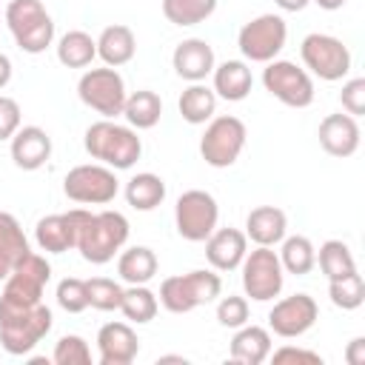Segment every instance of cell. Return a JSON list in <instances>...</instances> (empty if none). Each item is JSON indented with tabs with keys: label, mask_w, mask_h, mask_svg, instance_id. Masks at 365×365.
Instances as JSON below:
<instances>
[{
	"label": "cell",
	"mask_w": 365,
	"mask_h": 365,
	"mask_svg": "<svg viewBox=\"0 0 365 365\" xmlns=\"http://www.w3.org/2000/svg\"><path fill=\"white\" fill-rule=\"evenodd\" d=\"M83 145L94 160H100L103 165H108L114 171L131 168L143 154V143H140L137 131L131 125H120L106 117L86 128Z\"/></svg>",
	"instance_id": "2"
},
{
	"label": "cell",
	"mask_w": 365,
	"mask_h": 365,
	"mask_svg": "<svg viewBox=\"0 0 365 365\" xmlns=\"http://www.w3.org/2000/svg\"><path fill=\"white\" fill-rule=\"evenodd\" d=\"M285 40H288V26L279 14H259L248 20L237 34V46L242 57L251 63L277 60V54L285 48Z\"/></svg>",
	"instance_id": "10"
},
{
	"label": "cell",
	"mask_w": 365,
	"mask_h": 365,
	"mask_svg": "<svg viewBox=\"0 0 365 365\" xmlns=\"http://www.w3.org/2000/svg\"><path fill=\"white\" fill-rule=\"evenodd\" d=\"M288 231V217L277 205H257L245 217V237L257 245H277Z\"/></svg>",
	"instance_id": "21"
},
{
	"label": "cell",
	"mask_w": 365,
	"mask_h": 365,
	"mask_svg": "<svg viewBox=\"0 0 365 365\" xmlns=\"http://www.w3.org/2000/svg\"><path fill=\"white\" fill-rule=\"evenodd\" d=\"M319 9H325V11H336V9H342L348 0H314Z\"/></svg>",
	"instance_id": "47"
},
{
	"label": "cell",
	"mask_w": 365,
	"mask_h": 365,
	"mask_svg": "<svg viewBox=\"0 0 365 365\" xmlns=\"http://www.w3.org/2000/svg\"><path fill=\"white\" fill-rule=\"evenodd\" d=\"M274 3H277L282 11H302L311 0H274Z\"/></svg>",
	"instance_id": "46"
},
{
	"label": "cell",
	"mask_w": 365,
	"mask_h": 365,
	"mask_svg": "<svg viewBox=\"0 0 365 365\" xmlns=\"http://www.w3.org/2000/svg\"><path fill=\"white\" fill-rule=\"evenodd\" d=\"M317 262H319V271H322L328 279H336V277H345V274L356 271L354 254H351V248H348L342 240H325V242L319 245Z\"/></svg>",
	"instance_id": "33"
},
{
	"label": "cell",
	"mask_w": 365,
	"mask_h": 365,
	"mask_svg": "<svg viewBox=\"0 0 365 365\" xmlns=\"http://www.w3.org/2000/svg\"><path fill=\"white\" fill-rule=\"evenodd\" d=\"M94 57H97V40L80 29L66 31L57 43V60L66 68H86V66H91Z\"/></svg>",
	"instance_id": "30"
},
{
	"label": "cell",
	"mask_w": 365,
	"mask_h": 365,
	"mask_svg": "<svg viewBox=\"0 0 365 365\" xmlns=\"http://www.w3.org/2000/svg\"><path fill=\"white\" fill-rule=\"evenodd\" d=\"M319 317V305L314 297L308 294H291L279 302H274L271 314H268V325L277 336L282 339H294V336H302L305 331L314 328Z\"/></svg>",
	"instance_id": "15"
},
{
	"label": "cell",
	"mask_w": 365,
	"mask_h": 365,
	"mask_svg": "<svg viewBox=\"0 0 365 365\" xmlns=\"http://www.w3.org/2000/svg\"><path fill=\"white\" fill-rule=\"evenodd\" d=\"M11 268H14V262H11V259H6V257L0 254V282H6V277L11 274Z\"/></svg>",
	"instance_id": "48"
},
{
	"label": "cell",
	"mask_w": 365,
	"mask_h": 365,
	"mask_svg": "<svg viewBox=\"0 0 365 365\" xmlns=\"http://www.w3.org/2000/svg\"><path fill=\"white\" fill-rule=\"evenodd\" d=\"M157 308H160V299L151 288L145 285H128L123 288V299H120V311L125 319L137 322V325H145L157 317Z\"/></svg>",
	"instance_id": "32"
},
{
	"label": "cell",
	"mask_w": 365,
	"mask_h": 365,
	"mask_svg": "<svg viewBox=\"0 0 365 365\" xmlns=\"http://www.w3.org/2000/svg\"><path fill=\"white\" fill-rule=\"evenodd\" d=\"M51 359H54L57 365H88V362H91V348H88V342H86L83 336L66 334V336L57 339Z\"/></svg>",
	"instance_id": "38"
},
{
	"label": "cell",
	"mask_w": 365,
	"mask_h": 365,
	"mask_svg": "<svg viewBox=\"0 0 365 365\" xmlns=\"http://www.w3.org/2000/svg\"><path fill=\"white\" fill-rule=\"evenodd\" d=\"M134 51H137V37H134V31H131L128 26H123V23L106 26V29L100 31V37H97V57H100L106 66H111V68L131 63Z\"/></svg>",
	"instance_id": "22"
},
{
	"label": "cell",
	"mask_w": 365,
	"mask_h": 365,
	"mask_svg": "<svg viewBox=\"0 0 365 365\" xmlns=\"http://www.w3.org/2000/svg\"><path fill=\"white\" fill-rule=\"evenodd\" d=\"M271 354V334L262 325H240L231 339V359L242 365H259Z\"/></svg>",
	"instance_id": "24"
},
{
	"label": "cell",
	"mask_w": 365,
	"mask_h": 365,
	"mask_svg": "<svg viewBox=\"0 0 365 365\" xmlns=\"http://www.w3.org/2000/svg\"><path fill=\"white\" fill-rule=\"evenodd\" d=\"M177 108H180V114H182L185 123L202 125V123H208V120L214 117V111H217V94H214V88H208V86H202V83H191V86L180 94Z\"/></svg>",
	"instance_id": "28"
},
{
	"label": "cell",
	"mask_w": 365,
	"mask_h": 365,
	"mask_svg": "<svg viewBox=\"0 0 365 365\" xmlns=\"http://www.w3.org/2000/svg\"><path fill=\"white\" fill-rule=\"evenodd\" d=\"M57 305L68 314H80L88 308V291H86V279L77 277H66L57 282Z\"/></svg>",
	"instance_id": "39"
},
{
	"label": "cell",
	"mask_w": 365,
	"mask_h": 365,
	"mask_svg": "<svg viewBox=\"0 0 365 365\" xmlns=\"http://www.w3.org/2000/svg\"><path fill=\"white\" fill-rule=\"evenodd\" d=\"M262 86L279 103L291 108H308L314 103V80L305 68L291 60H271L262 71Z\"/></svg>",
	"instance_id": "14"
},
{
	"label": "cell",
	"mask_w": 365,
	"mask_h": 365,
	"mask_svg": "<svg viewBox=\"0 0 365 365\" xmlns=\"http://www.w3.org/2000/svg\"><path fill=\"white\" fill-rule=\"evenodd\" d=\"M74 222V248L83 254L86 262L91 265H106L114 259V254L125 245L128 240V220L120 211H86V208H71L68 211Z\"/></svg>",
	"instance_id": "1"
},
{
	"label": "cell",
	"mask_w": 365,
	"mask_h": 365,
	"mask_svg": "<svg viewBox=\"0 0 365 365\" xmlns=\"http://www.w3.org/2000/svg\"><path fill=\"white\" fill-rule=\"evenodd\" d=\"M20 128V106L17 100L0 94V140H11Z\"/></svg>",
	"instance_id": "42"
},
{
	"label": "cell",
	"mask_w": 365,
	"mask_h": 365,
	"mask_svg": "<svg viewBox=\"0 0 365 365\" xmlns=\"http://www.w3.org/2000/svg\"><path fill=\"white\" fill-rule=\"evenodd\" d=\"M63 191H66V197L71 202H80V205H106V202H111L117 197L120 182L114 177V168L88 163V165H74L66 174Z\"/></svg>",
	"instance_id": "13"
},
{
	"label": "cell",
	"mask_w": 365,
	"mask_h": 365,
	"mask_svg": "<svg viewBox=\"0 0 365 365\" xmlns=\"http://www.w3.org/2000/svg\"><path fill=\"white\" fill-rule=\"evenodd\" d=\"M328 297L336 308L342 311H354L365 302V279L359 271H351L345 277H336V279H328Z\"/></svg>",
	"instance_id": "35"
},
{
	"label": "cell",
	"mask_w": 365,
	"mask_h": 365,
	"mask_svg": "<svg viewBox=\"0 0 365 365\" xmlns=\"http://www.w3.org/2000/svg\"><path fill=\"white\" fill-rule=\"evenodd\" d=\"M240 268H242L245 297H251L254 302H268V299L279 297L285 271H282L277 251H271V245H257L254 251H248L245 259L240 262Z\"/></svg>",
	"instance_id": "9"
},
{
	"label": "cell",
	"mask_w": 365,
	"mask_h": 365,
	"mask_svg": "<svg viewBox=\"0 0 365 365\" xmlns=\"http://www.w3.org/2000/svg\"><path fill=\"white\" fill-rule=\"evenodd\" d=\"M220 220V205L217 200L202 191V188H191L182 191L177 205H174V222H177V234L188 242H205L211 237V231L217 228Z\"/></svg>",
	"instance_id": "11"
},
{
	"label": "cell",
	"mask_w": 365,
	"mask_h": 365,
	"mask_svg": "<svg viewBox=\"0 0 365 365\" xmlns=\"http://www.w3.org/2000/svg\"><path fill=\"white\" fill-rule=\"evenodd\" d=\"M117 274L128 285H145L157 274V254L148 245H131L117 259Z\"/></svg>",
	"instance_id": "26"
},
{
	"label": "cell",
	"mask_w": 365,
	"mask_h": 365,
	"mask_svg": "<svg viewBox=\"0 0 365 365\" xmlns=\"http://www.w3.org/2000/svg\"><path fill=\"white\" fill-rule=\"evenodd\" d=\"M317 137H319V145H322L331 157H351V154L359 148L362 131H359L356 117L339 111V114H328V117L319 123Z\"/></svg>",
	"instance_id": "17"
},
{
	"label": "cell",
	"mask_w": 365,
	"mask_h": 365,
	"mask_svg": "<svg viewBox=\"0 0 365 365\" xmlns=\"http://www.w3.org/2000/svg\"><path fill=\"white\" fill-rule=\"evenodd\" d=\"M34 240H37V245L46 254H63V251L74 248L77 237H74V222H71L68 211L66 214H48V217H43L37 222V228H34Z\"/></svg>",
	"instance_id": "25"
},
{
	"label": "cell",
	"mask_w": 365,
	"mask_h": 365,
	"mask_svg": "<svg viewBox=\"0 0 365 365\" xmlns=\"http://www.w3.org/2000/svg\"><path fill=\"white\" fill-rule=\"evenodd\" d=\"M163 200H165V182H163V177H157L151 171L134 174L125 182V202L134 211H154Z\"/></svg>",
	"instance_id": "29"
},
{
	"label": "cell",
	"mask_w": 365,
	"mask_h": 365,
	"mask_svg": "<svg viewBox=\"0 0 365 365\" xmlns=\"http://www.w3.org/2000/svg\"><path fill=\"white\" fill-rule=\"evenodd\" d=\"M86 291H88V305L97 311H120V299H123V285L108 279V277H91L86 279Z\"/></svg>",
	"instance_id": "37"
},
{
	"label": "cell",
	"mask_w": 365,
	"mask_h": 365,
	"mask_svg": "<svg viewBox=\"0 0 365 365\" xmlns=\"http://www.w3.org/2000/svg\"><path fill=\"white\" fill-rule=\"evenodd\" d=\"M48 279H51V265L46 262V257L29 251L14 262L11 274L6 277L0 302L17 305V308L37 305V302H43V288Z\"/></svg>",
	"instance_id": "6"
},
{
	"label": "cell",
	"mask_w": 365,
	"mask_h": 365,
	"mask_svg": "<svg viewBox=\"0 0 365 365\" xmlns=\"http://www.w3.org/2000/svg\"><path fill=\"white\" fill-rule=\"evenodd\" d=\"M51 322H54L51 311L43 302L29 305V308L0 302V342H3L6 354H11V356L29 354L51 331Z\"/></svg>",
	"instance_id": "3"
},
{
	"label": "cell",
	"mask_w": 365,
	"mask_h": 365,
	"mask_svg": "<svg viewBox=\"0 0 365 365\" xmlns=\"http://www.w3.org/2000/svg\"><path fill=\"white\" fill-rule=\"evenodd\" d=\"M274 362H305V365H322V356L317 351H305V348H294V345H285L279 351H271L268 354Z\"/></svg>",
	"instance_id": "43"
},
{
	"label": "cell",
	"mask_w": 365,
	"mask_h": 365,
	"mask_svg": "<svg viewBox=\"0 0 365 365\" xmlns=\"http://www.w3.org/2000/svg\"><path fill=\"white\" fill-rule=\"evenodd\" d=\"M245 137H248V131L240 117H231V114L211 117L205 125V134L200 140V154L211 168H228L242 154Z\"/></svg>",
	"instance_id": "7"
},
{
	"label": "cell",
	"mask_w": 365,
	"mask_h": 365,
	"mask_svg": "<svg viewBox=\"0 0 365 365\" xmlns=\"http://www.w3.org/2000/svg\"><path fill=\"white\" fill-rule=\"evenodd\" d=\"M31 248H29V240H26V234H23V228H20V222H17V217L14 214H9V211H0V254L6 257V259H11V262H17L23 254H29Z\"/></svg>",
	"instance_id": "36"
},
{
	"label": "cell",
	"mask_w": 365,
	"mask_h": 365,
	"mask_svg": "<svg viewBox=\"0 0 365 365\" xmlns=\"http://www.w3.org/2000/svg\"><path fill=\"white\" fill-rule=\"evenodd\" d=\"M299 54H302L305 71L319 77V80L334 83V80H342L351 71V51L339 37L314 31L302 40Z\"/></svg>",
	"instance_id": "12"
},
{
	"label": "cell",
	"mask_w": 365,
	"mask_h": 365,
	"mask_svg": "<svg viewBox=\"0 0 365 365\" xmlns=\"http://www.w3.org/2000/svg\"><path fill=\"white\" fill-rule=\"evenodd\" d=\"M248 254V237L240 228H214L205 240V259L217 271H234Z\"/></svg>",
	"instance_id": "18"
},
{
	"label": "cell",
	"mask_w": 365,
	"mask_h": 365,
	"mask_svg": "<svg viewBox=\"0 0 365 365\" xmlns=\"http://www.w3.org/2000/svg\"><path fill=\"white\" fill-rule=\"evenodd\" d=\"M339 103L345 108V114L351 117H362L365 114V77H354L342 86V94H339Z\"/></svg>",
	"instance_id": "41"
},
{
	"label": "cell",
	"mask_w": 365,
	"mask_h": 365,
	"mask_svg": "<svg viewBox=\"0 0 365 365\" xmlns=\"http://www.w3.org/2000/svg\"><path fill=\"white\" fill-rule=\"evenodd\" d=\"M345 359H348V365H365V336H356L348 342Z\"/></svg>",
	"instance_id": "44"
},
{
	"label": "cell",
	"mask_w": 365,
	"mask_h": 365,
	"mask_svg": "<svg viewBox=\"0 0 365 365\" xmlns=\"http://www.w3.org/2000/svg\"><path fill=\"white\" fill-rule=\"evenodd\" d=\"M171 66H174V71L182 77V80H188V83H202L211 71H214V48L205 43V40H200V37H188V40H182L177 48H174V54H171Z\"/></svg>",
	"instance_id": "20"
},
{
	"label": "cell",
	"mask_w": 365,
	"mask_h": 365,
	"mask_svg": "<svg viewBox=\"0 0 365 365\" xmlns=\"http://www.w3.org/2000/svg\"><path fill=\"white\" fill-rule=\"evenodd\" d=\"M211 74H214V94L217 97H222L228 103H240L251 94L254 77L242 60H225V63L214 66Z\"/></svg>",
	"instance_id": "23"
},
{
	"label": "cell",
	"mask_w": 365,
	"mask_h": 365,
	"mask_svg": "<svg viewBox=\"0 0 365 365\" xmlns=\"http://www.w3.org/2000/svg\"><path fill=\"white\" fill-rule=\"evenodd\" d=\"M222 294V279L214 271H188L180 277H165L160 282V305L171 314H188Z\"/></svg>",
	"instance_id": "4"
},
{
	"label": "cell",
	"mask_w": 365,
	"mask_h": 365,
	"mask_svg": "<svg viewBox=\"0 0 365 365\" xmlns=\"http://www.w3.org/2000/svg\"><path fill=\"white\" fill-rule=\"evenodd\" d=\"M123 117L137 131L154 128L160 123V117H163V100H160V94H154L151 88H140V91L128 94L125 97V106H123Z\"/></svg>",
	"instance_id": "27"
},
{
	"label": "cell",
	"mask_w": 365,
	"mask_h": 365,
	"mask_svg": "<svg viewBox=\"0 0 365 365\" xmlns=\"http://www.w3.org/2000/svg\"><path fill=\"white\" fill-rule=\"evenodd\" d=\"M6 26L26 54H40L54 40V20L40 0H11L6 6Z\"/></svg>",
	"instance_id": "5"
},
{
	"label": "cell",
	"mask_w": 365,
	"mask_h": 365,
	"mask_svg": "<svg viewBox=\"0 0 365 365\" xmlns=\"http://www.w3.org/2000/svg\"><path fill=\"white\" fill-rule=\"evenodd\" d=\"M100 365H131L140 354L137 331L128 322H106L97 331Z\"/></svg>",
	"instance_id": "16"
},
{
	"label": "cell",
	"mask_w": 365,
	"mask_h": 365,
	"mask_svg": "<svg viewBox=\"0 0 365 365\" xmlns=\"http://www.w3.org/2000/svg\"><path fill=\"white\" fill-rule=\"evenodd\" d=\"M51 157V137L40 125H20L11 137V160L23 171H37Z\"/></svg>",
	"instance_id": "19"
},
{
	"label": "cell",
	"mask_w": 365,
	"mask_h": 365,
	"mask_svg": "<svg viewBox=\"0 0 365 365\" xmlns=\"http://www.w3.org/2000/svg\"><path fill=\"white\" fill-rule=\"evenodd\" d=\"M217 322L222 328H240L248 322V299L245 297H237V294H228L217 302Z\"/></svg>",
	"instance_id": "40"
},
{
	"label": "cell",
	"mask_w": 365,
	"mask_h": 365,
	"mask_svg": "<svg viewBox=\"0 0 365 365\" xmlns=\"http://www.w3.org/2000/svg\"><path fill=\"white\" fill-rule=\"evenodd\" d=\"M9 80H11V60H9V54L0 51V88H6Z\"/></svg>",
	"instance_id": "45"
},
{
	"label": "cell",
	"mask_w": 365,
	"mask_h": 365,
	"mask_svg": "<svg viewBox=\"0 0 365 365\" xmlns=\"http://www.w3.org/2000/svg\"><path fill=\"white\" fill-rule=\"evenodd\" d=\"M279 262H282V271L288 274H308L314 265H317V248L308 237L302 234H294V237H282V251L277 254Z\"/></svg>",
	"instance_id": "31"
},
{
	"label": "cell",
	"mask_w": 365,
	"mask_h": 365,
	"mask_svg": "<svg viewBox=\"0 0 365 365\" xmlns=\"http://www.w3.org/2000/svg\"><path fill=\"white\" fill-rule=\"evenodd\" d=\"M77 94L83 100V106H88L91 111L103 114L106 120H114L123 114L125 106V80L120 77L117 68L106 66V68H88L80 83H77Z\"/></svg>",
	"instance_id": "8"
},
{
	"label": "cell",
	"mask_w": 365,
	"mask_h": 365,
	"mask_svg": "<svg viewBox=\"0 0 365 365\" xmlns=\"http://www.w3.org/2000/svg\"><path fill=\"white\" fill-rule=\"evenodd\" d=\"M217 9V0H163V14L174 26H197L208 20Z\"/></svg>",
	"instance_id": "34"
}]
</instances>
